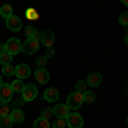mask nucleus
<instances>
[{
  "label": "nucleus",
  "mask_w": 128,
  "mask_h": 128,
  "mask_svg": "<svg viewBox=\"0 0 128 128\" xmlns=\"http://www.w3.org/2000/svg\"><path fill=\"white\" fill-rule=\"evenodd\" d=\"M84 104V94L82 92H72V94H68V98H67V106H68L70 109H79L80 106Z\"/></svg>",
  "instance_id": "1"
},
{
  "label": "nucleus",
  "mask_w": 128,
  "mask_h": 128,
  "mask_svg": "<svg viewBox=\"0 0 128 128\" xmlns=\"http://www.w3.org/2000/svg\"><path fill=\"white\" fill-rule=\"evenodd\" d=\"M67 126L70 128H82L84 126V120L77 111H70V114L67 116Z\"/></svg>",
  "instance_id": "2"
},
{
  "label": "nucleus",
  "mask_w": 128,
  "mask_h": 128,
  "mask_svg": "<svg viewBox=\"0 0 128 128\" xmlns=\"http://www.w3.org/2000/svg\"><path fill=\"white\" fill-rule=\"evenodd\" d=\"M40 48V41L32 40V38H28V40L22 43V53H26V55H32V53H36Z\"/></svg>",
  "instance_id": "3"
},
{
  "label": "nucleus",
  "mask_w": 128,
  "mask_h": 128,
  "mask_svg": "<svg viewBox=\"0 0 128 128\" xmlns=\"http://www.w3.org/2000/svg\"><path fill=\"white\" fill-rule=\"evenodd\" d=\"M5 48H7V51L14 56V55H17L19 51H22V43H19L16 38H10V40H7V43H5Z\"/></svg>",
  "instance_id": "4"
},
{
  "label": "nucleus",
  "mask_w": 128,
  "mask_h": 128,
  "mask_svg": "<svg viewBox=\"0 0 128 128\" xmlns=\"http://www.w3.org/2000/svg\"><path fill=\"white\" fill-rule=\"evenodd\" d=\"M7 28H9V31H12V32H17V31L22 29V20H20L19 16H10L9 19H7Z\"/></svg>",
  "instance_id": "5"
},
{
  "label": "nucleus",
  "mask_w": 128,
  "mask_h": 128,
  "mask_svg": "<svg viewBox=\"0 0 128 128\" xmlns=\"http://www.w3.org/2000/svg\"><path fill=\"white\" fill-rule=\"evenodd\" d=\"M14 98V90H12V86L10 84H4L0 86V101H5V102H10Z\"/></svg>",
  "instance_id": "6"
},
{
  "label": "nucleus",
  "mask_w": 128,
  "mask_h": 128,
  "mask_svg": "<svg viewBox=\"0 0 128 128\" xmlns=\"http://www.w3.org/2000/svg\"><path fill=\"white\" fill-rule=\"evenodd\" d=\"M41 44L44 46V48H51L53 46V43H55V32L53 31H43V34H41Z\"/></svg>",
  "instance_id": "7"
},
{
  "label": "nucleus",
  "mask_w": 128,
  "mask_h": 128,
  "mask_svg": "<svg viewBox=\"0 0 128 128\" xmlns=\"http://www.w3.org/2000/svg\"><path fill=\"white\" fill-rule=\"evenodd\" d=\"M20 96L24 98V101H32V99H36V96H38V89L34 87L32 84L24 86V90L20 92Z\"/></svg>",
  "instance_id": "8"
},
{
  "label": "nucleus",
  "mask_w": 128,
  "mask_h": 128,
  "mask_svg": "<svg viewBox=\"0 0 128 128\" xmlns=\"http://www.w3.org/2000/svg\"><path fill=\"white\" fill-rule=\"evenodd\" d=\"M31 74V68H29V65L28 63H19L17 67H16V77L17 79H26L28 75Z\"/></svg>",
  "instance_id": "9"
},
{
  "label": "nucleus",
  "mask_w": 128,
  "mask_h": 128,
  "mask_svg": "<svg viewBox=\"0 0 128 128\" xmlns=\"http://www.w3.org/2000/svg\"><path fill=\"white\" fill-rule=\"evenodd\" d=\"M53 114H55L56 118H67L70 114V108L67 104H56V106L53 108Z\"/></svg>",
  "instance_id": "10"
},
{
  "label": "nucleus",
  "mask_w": 128,
  "mask_h": 128,
  "mask_svg": "<svg viewBox=\"0 0 128 128\" xmlns=\"http://www.w3.org/2000/svg\"><path fill=\"white\" fill-rule=\"evenodd\" d=\"M43 98H44V101H48V102H56V101H58V98H60V92L55 87H50V89H46V90H44Z\"/></svg>",
  "instance_id": "11"
},
{
  "label": "nucleus",
  "mask_w": 128,
  "mask_h": 128,
  "mask_svg": "<svg viewBox=\"0 0 128 128\" xmlns=\"http://www.w3.org/2000/svg\"><path fill=\"white\" fill-rule=\"evenodd\" d=\"M101 80H102V75L99 74V72H92V74H89L87 77V86L89 87H98L99 84H101Z\"/></svg>",
  "instance_id": "12"
},
{
  "label": "nucleus",
  "mask_w": 128,
  "mask_h": 128,
  "mask_svg": "<svg viewBox=\"0 0 128 128\" xmlns=\"http://www.w3.org/2000/svg\"><path fill=\"white\" fill-rule=\"evenodd\" d=\"M34 77H36V80H38L40 84H46L50 80V74H48L46 68H38L34 72Z\"/></svg>",
  "instance_id": "13"
},
{
  "label": "nucleus",
  "mask_w": 128,
  "mask_h": 128,
  "mask_svg": "<svg viewBox=\"0 0 128 128\" xmlns=\"http://www.w3.org/2000/svg\"><path fill=\"white\" fill-rule=\"evenodd\" d=\"M10 118L14 123H22L24 121V113H22V109L20 108H14L10 111Z\"/></svg>",
  "instance_id": "14"
},
{
  "label": "nucleus",
  "mask_w": 128,
  "mask_h": 128,
  "mask_svg": "<svg viewBox=\"0 0 128 128\" xmlns=\"http://www.w3.org/2000/svg\"><path fill=\"white\" fill-rule=\"evenodd\" d=\"M32 128H50V121L46 118H43V116H40V118L36 120L34 123H32Z\"/></svg>",
  "instance_id": "15"
},
{
  "label": "nucleus",
  "mask_w": 128,
  "mask_h": 128,
  "mask_svg": "<svg viewBox=\"0 0 128 128\" xmlns=\"http://www.w3.org/2000/svg\"><path fill=\"white\" fill-rule=\"evenodd\" d=\"M10 106L9 102H5V101H0V118L2 116H10Z\"/></svg>",
  "instance_id": "16"
},
{
  "label": "nucleus",
  "mask_w": 128,
  "mask_h": 128,
  "mask_svg": "<svg viewBox=\"0 0 128 128\" xmlns=\"http://www.w3.org/2000/svg\"><path fill=\"white\" fill-rule=\"evenodd\" d=\"M0 16L5 17V19H9L10 16H12V7H10L9 4H4V5L0 7Z\"/></svg>",
  "instance_id": "17"
},
{
  "label": "nucleus",
  "mask_w": 128,
  "mask_h": 128,
  "mask_svg": "<svg viewBox=\"0 0 128 128\" xmlns=\"http://www.w3.org/2000/svg\"><path fill=\"white\" fill-rule=\"evenodd\" d=\"M2 74L5 75V77H12V75H16V67H12V65H4L2 67Z\"/></svg>",
  "instance_id": "18"
},
{
  "label": "nucleus",
  "mask_w": 128,
  "mask_h": 128,
  "mask_svg": "<svg viewBox=\"0 0 128 128\" xmlns=\"http://www.w3.org/2000/svg\"><path fill=\"white\" fill-rule=\"evenodd\" d=\"M26 17H28V19L29 20H38L40 19V14H38V10L36 9H26Z\"/></svg>",
  "instance_id": "19"
},
{
  "label": "nucleus",
  "mask_w": 128,
  "mask_h": 128,
  "mask_svg": "<svg viewBox=\"0 0 128 128\" xmlns=\"http://www.w3.org/2000/svg\"><path fill=\"white\" fill-rule=\"evenodd\" d=\"M10 86H12V90H14V92H22V90H24V84H22L20 79H16Z\"/></svg>",
  "instance_id": "20"
},
{
  "label": "nucleus",
  "mask_w": 128,
  "mask_h": 128,
  "mask_svg": "<svg viewBox=\"0 0 128 128\" xmlns=\"http://www.w3.org/2000/svg\"><path fill=\"white\" fill-rule=\"evenodd\" d=\"M12 123H14V121H12L10 116H2V118H0V128H10Z\"/></svg>",
  "instance_id": "21"
},
{
  "label": "nucleus",
  "mask_w": 128,
  "mask_h": 128,
  "mask_svg": "<svg viewBox=\"0 0 128 128\" xmlns=\"http://www.w3.org/2000/svg\"><path fill=\"white\" fill-rule=\"evenodd\" d=\"M10 62H12V55H10L9 51H4V53L0 55V63H2V65H9Z\"/></svg>",
  "instance_id": "22"
},
{
  "label": "nucleus",
  "mask_w": 128,
  "mask_h": 128,
  "mask_svg": "<svg viewBox=\"0 0 128 128\" xmlns=\"http://www.w3.org/2000/svg\"><path fill=\"white\" fill-rule=\"evenodd\" d=\"M94 101H96V94H94V92H90V90H86V92H84V102L92 104Z\"/></svg>",
  "instance_id": "23"
},
{
  "label": "nucleus",
  "mask_w": 128,
  "mask_h": 128,
  "mask_svg": "<svg viewBox=\"0 0 128 128\" xmlns=\"http://www.w3.org/2000/svg\"><path fill=\"white\" fill-rule=\"evenodd\" d=\"M67 126V118H56L53 123V128H65Z\"/></svg>",
  "instance_id": "24"
},
{
  "label": "nucleus",
  "mask_w": 128,
  "mask_h": 128,
  "mask_svg": "<svg viewBox=\"0 0 128 128\" xmlns=\"http://www.w3.org/2000/svg\"><path fill=\"white\" fill-rule=\"evenodd\" d=\"M75 90L84 94V92L87 90V82H86V80H80V82H77V86H75Z\"/></svg>",
  "instance_id": "25"
},
{
  "label": "nucleus",
  "mask_w": 128,
  "mask_h": 128,
  "mask_svg": "<svg viewBox=\"0 0 128 128\" xmlns=\"http://www.w3.org/2000/svg\"><path fill=\"white\" fill-rule=\"evenodd\" d=\"M36 65H38V68H44L46 67V56H40L36 60Z\"/></svg>",
  "instance_id": "26"
},
{
  "label": "nucleus",
  "mask_w": 128,
  "mask_h": 128,
  "mask_svg": "<svg viewBox=\"0 0 128 128\" xmlns=\"http://www.w3.org/2000/svg\"><path fill=\"white\" fill-rule=\"evenodd\" d=\"M120 24H123V26H128V12H123V14H120Z\"/></svg>",
  "instance_id": "27"
},
{
  "label": "nucleus",
  "mask_w": 128,
  "mask_h": 128,
  "mask_svg": "<svg viewBox=\"0 0 128 128\" xmlns=\"http://www.w3.org/2000/svg\"><path fill=\"white\" fill-rule=\"evenodd\" d=\"M34 34H36V29H34L32 26H28V28H26V36H28V38H34Z\"/></svg>",
  "instance_id": "28"
},
{
  "label": "nucleus",
  "mask_w": 128,
  "mask_h": 128,
  "mask_svg": "<svg viewBox=\"0 0 128 128\" xmlns=\"http://www.w3.org/2000/svg\"><path fill=\"white\" fill-rule=\"evenodd\" d=\"M51 114H53V109H43V114H41V116H43V118H46V120H50V116H51Z\"/></svg>",
  "instance_id": "29"
},
{
  "label": "nucleus",
  "mask_w": 128,
  "mask_h": 128,
  "mask_svg": "<svg viewBox=\"0 0 128 128\" xmlns=\"http://www.w3.org/2000/svg\"><path fill=\"white\" fill-rule=\"evenodd\" d=\"M24 102H26V101H24V98H22V96H20L19 99H16V101H14V106H16V108H20Z\"/></svg>",
  "instance_id": "30"
},
{
  "label": "nucleus",
  "mask_w": 128,
  "mask_h": 128,
  "mask_svg": "<svg viewBox=\"0 0 128 128\" xmlns=\"http://www.w3.org/2000/svg\"><path fill=\"white\" fill-rule=\"evenodd\" d=\"M53 55H55V50H53V48H48V50H46V58H51Z\"/></svg>",
  "instance_id": "31"
},
{
  "label": "nucleus",
  "mask_w": 128,
  "mask_h": 128,
  "mask_svg": "<svg viewBox=\"0 0 128 128\" xmlns=\"http://www.w3.org/2000/svg\"><path fill=\"white\" fill-rule=\"evenodd\" d=\"M4 51H7V48H5V44H2V43H0V55H2Z\"/></svg>",
  "instance_id": "32"
},
{
  "label": "nucleus",
  "mask_w": 128,
  "mask_h": 128,
  "mask_svg": "<svg viewBox=\"0 0 128 128\" xmlns=\"http://www.w3.org/2000/svg\"><path fill=\"white\" fill-rule=\"evenodd\" d=\"M121 4H123V5H126V7H128V0H121Z\"/></svg>",
  "instance_id": "33"
},
{
  "label": "nucleus",
  "mask_w": 128,
  "mask_h": 128,
  "mask_svg": "<svg viewBox=\"0 0 128 128\" xmlns=\"http://www.w3.org/2000/svg\"><path fill=\"white\" fill-rule=\"evenodd\" d=\"M125 43H126V46H128V32H126V36H125Z\"/></svg>",
  "instance_id": "34"
},
{
  "label": "nucleus",
  "mask_w": 128,
  "mask_h": 128,
  "mask_svg": "<svg viewBox=\"0 0 128 128\" xmlns=\"http://www.w3.org/2000/svg\"><path fill=\"white\" fill-rule=\"evenodd\" d=\"M0 86H4V79H2V75H0Z\"/></svg>",
  "instance_id": "35"
},
{
  "label": "nucleus",
  "mask_w": 128,
  "mask_h": 128,
  "mask_svg": "<svg viewBox=\"0 0 128 128\" xmlns=\"http://www.w3.org/2000/svg\"><path fill=\"white\" fill-rule=\"evenodd\" d=\"M126 125H128V120H126Z\"/></svg>",
  "instance_id": "36"
}]
</instances>
